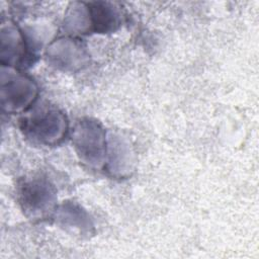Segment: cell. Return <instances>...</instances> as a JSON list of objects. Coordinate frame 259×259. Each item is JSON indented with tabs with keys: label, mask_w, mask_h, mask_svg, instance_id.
Listing matches in <instances>:
<instances>
[{
	"label": "cell",
	"mask_w": 259,
	"mask_h": 259,
	"mask_svg": "<svg viewBox=\"0 0 259 259\" xmlns=\"http://www.w3.org/2000/svg\"><path fill=\"white\" fill-rule=\"evenodd\" d=\"M21 131L32 142L53 146L59 144L68 132L65 114L54 106H42L21 120Z\"/></svg>",
	"instance_id": "cell-1"
},
{
	"label": "cell",
	"mask_w": 259,
	"mask_h": 259,
	"mask_svg": "<svg viewBox=\"0 0 259 259\" xmlns=\"http://www.w3.org/2000/svg\"><path fill=\"white\" fill-rule=\"evenodd\" d=\"M37 96L33 80L14 67L1 65L0 98L2 110L7 113L26 111Z\"/></svg>",
	"instance_id": "cell-2"
},
{
	"label": "cell",
	"mask_w": 259,
	"mask_h": 259,
	"mask_svg": "<svg viewBox=\"0 0 259 259\" xmlns=\"http://www.w3.org/2000/svg\"><path fill=\"white\" fill-rule=\"evenodd\" d=\"M72 143L80 160L90 167L103 168L107 161V141L103 127L89 118L76 123L72 133Z\"/></svg>",
	"instance_id": "cell-3"
},
{
	"label": "cell",
	"mask_w": 259,
	"mask_h": 259,
	"mask_svg": "<svg viewBox=\"0 0 259 259\" xmlns=\"http://www.w3.org/2000/svg\"><path fill=\"white\" fill-rule=\"evenodd\" d=\"M18 199L26 215L32 219H44L54 211L56 192L49 181L34 177L21 182L18 188Z\"/></svg>",
	"instance_id": "cell-4"
},
{
	"label": "cell",
	"mask_w": 259,
	"mask_h": 259,
	"mask_svg": "<svg viewBox=\"0 0 259 259\" xmlns=\"http://www.w3.org/2000/svg\"><path fill=\"white\" fill-rule=\"evenodd\" d=\"M1 63L14 67L22 63L27 56V48L22 32L13 23H2Z\"/></svg>",
	"instance_id": "cell-5"
},
{
	"label": "cell",
	"mask_w": 259,
	"mask_h": 259,
	"mask_svg": "<svg viewBox=\"0 0 259 259\" xmlns=\"http://www.w3.org/2000/svg\"><path fill=\"white\" fill-rule=\"evenodd\" d=\"M48 55L56 67L64 70H74L84 61V53L81 46L69 38H62L56 41L50 48Z\"/></svg>",
	"instance_id": "cell-6"
},
{
	"label": "cell",
	"mask_w": 259,
	"mask_h": 259,
	"mask_svg": "<svg viewBox=\"0 0 259 259\" xmlns=\"http://www.w3.org/2000/svg\"><path fill=\"white\" fill-rule=\"evenodd\" d=\"M57 219L60 224L66 228H72L81 232H89L92 228L89 215L80 206L66 203L63 204L58 211L56 210Z\"/></svg>",
	"instance_id": "cell-7"
},
{
	"label": "cell",
	"mask_w": 259,
	"mask_h": 259,
	"mask_svg": "<svg viewBox=\"0 0 259 259\" xmlns=\"http://www.w3.org/2000/svg\"><path fill=\"white\" fill-rule=\"evenodd\" d=\"M89 16H91L90 25L97 32L113 31L120 24V14L107 4L100 6V3H96V6L89 10Z\"/></svg>",
	"instance_id": "cell-8"
}]
</instances>
